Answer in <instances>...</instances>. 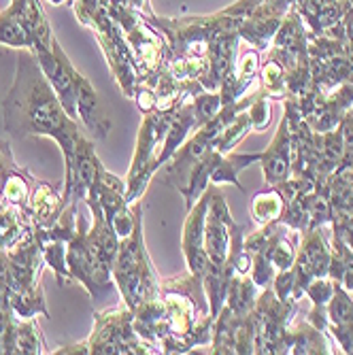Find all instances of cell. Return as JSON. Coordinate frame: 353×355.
I'll return each mask as SVG.
<instances>
[{
  "label": "cell",
  "instance_id": "1",
  "mask_svg": "<svg viewBox=\"0 0 353 355\" xmlns=\"http://www.w3.org/2000/svg\"><path fill=\"white\" fill-rule=\"evenodd\" d=\"M3 111L5 130L13 139L49 137L60 145L64 164H73L85 135L77 119H73L62 107L37 55L28 49L17 55L15 79L3 103Z\"/></svg>",
  "mask_w": 353,
  "mask_h": 355
},
{
  "label": "cell",
  "instance_id": "2",
  "mask_svg": "<svg viewBox=\"0 0 353 355\" xmlns=\"http://www.w3.org/2000/svg\"><path fill=\"white\" fill-rule=\"evenodd\" d=\"M111 272L117 285V292L121 296V302H126L132 311L141 302L160 296L162 279L155 272L151 257L147 253L141 215L135 223V230L130 232V236L121 239Z\"/></svg>",
  "mask_w": 353,
  "mask_h": 355
},
{
  "label": "cell",
  "instance_id": "3",
  "mask_svg": "<svg viewBox=\"0 0 353 355\" xmlns=\"http://www.w3.org/2000/svg\"><path fill=\"white\" fill-rule=\"evenodd\" d=\"M55 353H151V349L139 338L135 330V311L126 302H119L113 309L96 313L94 330L87 340L62 347Z\"/></svg>",
  "mask_w": 353,
  "mask_h": 355
},
{
  "label": "cell",
  "instance_id": "4",
  "mask_svg": "<svg viewBox=\"0 0 353 355\" xmlns=\"http://www.w3.org/2000/svg\"><path fill=\"white\" fill-rule=\"evenodd\" d=\"M173 115L175 111H160V109L145 113L139 137H137L132 164L126 177V202L128 205H132L135 200L143 196L151 177L157 173L155 162H157L160 151H162V143L166 139Z\"/></svg>",
  "mask_w": 353,
  "mask_h": 355
},
{
  "label": "cell",
  "instance_id": "5",
  "mask_svg": "<svg viewBox=\"0 0 353 355\" xmlns=\"http://www.w3.org/2000/svg\"><path fill=\"white\" fill-rule=\"evenodd\" d=\"M87 228H89V223L85 215L77 213L75 230L67 239V268H69L71 281L81 283L96 302H103L115 292L117 285L113 281L111 268H107L98 257L92 253L87 245Z\"/></svg>",
  "mask_w": 353,
  "mask_h": 355
},
{
  "label": "cell",
  "instance_id": "6",
  "mask_svg": "<svg viewBox=\"0 0 353 355\" xmlns=\"http://www.w3.org/2000/svg\"><path fill=\"white\" fill-rule=\"evenodd\" d=\"M232 232L234 221L230 217V209L223 200L221 191L209 187V209L205 219V251L209 257V266H226L230 249H232Z\"/></svg>",
  "mask_w": 353,
  "mask_h": 355
},
{
  "label": "cell",
  "instance_id": "7",
  "mask_svg": "<svg viewBox=\"0 0 353 355\" xmlns=\"http://www.w3.org/2000/svg\"><path fill=\"white\" fill-rule=\"evenodd\" d=\"M35 55L41 64L45 77L49 79L53 92L58 94L62 107L67 109V113L73 119H77V85H79L81 73L73 67V62L64 53L58 39L53 41L51 49H41Z\"/></svg>",
  "mask_w": 353,
  "mask_h": 355
},
{
  "label": "cell",
  "instance_id": "8",
  "mask_svg": "<svg viewBox=\"0 0 353 355\" xmlns=\"http://www.w3.org/2000/svg\"><path fill=\"white\" fill-rule=\"evenodd\" d=\"M207 209H209V187L205 189L203 196L187 209V217L183 223V255L187 270L196 277H205L209 268V257L205 251V219H207Z\"/></svg>",
  "mask_w": 353,
  "mask_h": 355
},
{
  "label": "cell",
  "instance_id": "9",
  "mask_svg": "<svg viewBox=\"0 0 353 355\" xmlns=\"http://www.w3.org/2000/svg\"><path fill=\"white\" fill-rule=\"evenodd\" d=\"M290 0H266L264 7H255L239 26V37L255 47H266L268 39L277 32L283 11Z\"/></svg>",
  "mask_w": 353,
  "mask_h": 355
},
{
  "label": "cell",
  "instance_id": "10",
  "mask_svg": "<svg viewBox=\"0 0 353 355\" xmlns=\"http://www.w3.org/2000/svg\"><path fill=\"white\" fill-rule=\"evenodd\" d=\"M77 119L83 123V128L89 132L92 139H107L111 130V119L107 113V107L103 105L101 96L96 94L92 83L81 75L77 85Z\"/></svg>",
  "mask_w": 353,
  "mask_h": 355
},
{
  "label": "cell",
  "instance_id": "11",
  "mask_svg": "<svg viewBox=\"0 0 353 355\" xmlns=\"http://www.w3.org/2000/svg\"><path fill=\"white\" fill-rule=\"evenodd\" d=\"M28 213L35 228H51L64 213L62 193H58L49 183L37 181L28 200Z\"/></svg>",
  "mask_w": 353,
  "mask_h": 355
},
{
  "label": "cell",
  "instance_id": "12",
  "mask_svg": "<svg viewBox=\"0 0 353 355\" xmlns=\"http://www.w3.org/2000/svg\"><path fill=\"white\" fill-rule=\"evenodd\" d=\"M11 5L17 9L24 26L28 28L32 41H35V49H32V53H37L41 49H51L55 37L51 32L49 19L41 7V0H11Z\"/></svg>",
  "mask_w": 353,
  "mask_h": 355
},
{
  "label": "cell",
  "instance_id": "13",
  "mask_svg": "<svg viewBox=\"0 0 353 355\" xmlns=\"http://www.w3.org/2000/svg\"><path fill=\"white\" fill-rule=\"evenodd\" d=\"M47 343L37 326V317L21 319L17 317L13 326L5 338V353H26V355H37V353H47Z\"/></svg>",
  "mask_w": 353,
  "mask_h": 355
},
{
  "label": "cell",
  "instance_id": "14",
  "mask_svg": "<svg viewBox=\"0 0 353 355\" xmlns=\"http://www.w3.org/2000/svg\"><path fill=\"white\" fill-rule=\"evenodd\" d=\"M32 230H35V223L28 213V209L7 205L0 209V249H13L19 245Z\"/></svg>",
  "mask_w": 353,
  "mask_h": 355
},
{
  "label": "cell",
  "instance_id": "15",
  "mask_svg": "<svg viewBox=\"0 0 353 355\" xmlns=\"http://www.w3.org/2000/svg\"><path fill=\"white\" fill-rule=\"evenodd\" d=\"M264 159V175L268 183H277L285 179L290 171V132H287V121H283L279 135L275 137L270 151L262 155Z\"/></svg>",
  "mask_w": 353,
  "mask_h": 355
},
{
  "label": "cell",
  "instance_id": "16",
  "mask_svg": "<svg viewBox=\"0 0 353 355\" xmlns=\"http://www.w3.org/2000/svg\"><path fill=\"white\" fill-rule=\"evenodd\" d=\"M0 45H9L15 49H35V41H32L28 28L24 26L17 9L11 5L0 13Z\"/></svg>",
  "mask_w": 353,
  "mask_h": 355
},
{
  "label": "cell",
  "instance_id": "17",
  "mask_svg": "<svg viewBox=\"0 0 353 355\" xmlns=\"http://www.w3.org/2000/svg\"><path fill=\"white\" fill-rule=\"evenodd\" d=\"M37 185V179L30 175V171L26 168H17L5 183L3 187V193H5V200L7 205H13V207H21V209H28V200H30V193H32V187Z\"/></svg>",
  "mask_w": 353,
  "mask_h": 355
},
{
  "label": "cell",
  "instance_id": "18",
  "mask_svg": "<svg viewBox=\"0 0 353 355\" xmlns=\"http://www.w3.org/2000/svg\"><path fill=\"white\" fill-rule=\"evenodd\" d=\"M281 209H283V198L277 191L258 193L251 202V213L258 223H268V221L277 219L281 215Z\"/></svg>",
  "mask_w": 353,
  "mask_h": 355
},
{
  "label": "cell",
  "instance_id": "19",
  "mask_svg": "<svg viewBox=\"0 0 353 355\" xmlns=\"http://www.w3.org/2000/svg\"><path fill=\"white\" fill-rule=\"evenodd\" d=\"M330 319L341 328H353V302L343 289H336V296L330 304Z\"/></svg>",
  "mask_w": 353,
  "mask_h": 355
},
{
  "label": "cell",
  "instance_id": "20",
  "mask_svg": "<svg viewBox=\"0 0 353 355\" xmlns=\"http://www.w3.org/2000/svg\"><path fill=\"white\" fill-rule=\"evenodd\" d=\"M19 166L15 164V157L11 151V145L7 141H0V191H3L7 179L17 171Z\"/></svg>",
  "mask_w": 353,
  "mask_h": 355
},
{
  "label": "cell",
  "instance_id": "21",
  "mask_svg": "<svg viewBox=\"0 0 353 355\" xmlns=\"http://www.w3.org/2000/svg\"><path fill=\"white\" fill-rule=\"evenodd\" d=\"M249 119H251L253 130H264V128L268 125V121H270V105H268V101H264V98L255 101V105L249 111Z\"/></svg>",
  "mask_w": 353,
  "mask_h": 355
}]
</instances>
